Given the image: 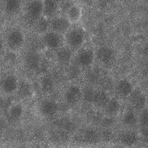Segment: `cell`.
<instances>
[{
	"label": "cell",
	"mask_w": 148,
	"mask_h": 148,
	"mask_svg": "<svg viewBox=\"0 0 148 148\" xmlns=\"http://www.w3.org/2000/svg\"><path fill=\"white\" fill-rule=\"evenodd\" d=\"M66 39L69 47L71 49H77L82 46L85 41V33L80 28H72L66 32Z\"/></svg>",
	"instance_id": "1"
},
{
	"label": "cell",
	"mask_w": 148,
	"mask_h": 148,
	"mask_svg": "<svg viewBox=\"0 0 148 148\" xmlns=\"http://www.w3.org/2000/svg\"><path fill=\"white\" fill-rule=\"evenodd\" d=\"M7 41L11 49L12 50L19 49L24 42L23 35L19 29H13L8 34Z\"/></svg>",
	"instance_id": "2"
},
{
	"label": "cell",
	"mask_w": 148,
	"mask_h": 148,
	"mask_svg": "<svg viewBox=\"0 0 148 148\" xmlns=\"http://www.w3.org/2000/svg\"><path fill=\"white\" fill-rule=\"evenodd\" d=\"M44 43L51 49H57L61 47L62 38L61 35L55 32H47L43 37Z\"/></svg>",
	"instance_id": "3"
},
{
	"label": "cell",
	"mask_w": 148,
	"mask_h": 148,
	"mask_svg": "<svg viewBox=\"0 0 148 148\" xmlns=\"http://www.w3.org/2000/svg\"><path fill=\"white\" fill-rule=\"evenodd\" d=\"M43 2L40 1H34L29 3L26 9L29 17L37 21L43 14Z\"/></svg>",
	"instance_id": "4"
},
{
	"label": "cell",
	"mask_w": 148,
	"mask_h": 148,
	"mask_svg": "<svg viewBox=\"0 0 148 148\" xmlns=\"http://www.w3.org/2000/svg\"><path fill=\"white\" fill-rule=\"evenodd\" d=\"M70 26V21L69 19L63 17L54 18L49 25L51 31L59 34L66 32L69 29Z\"/></svg>",
	"instance_id": "5"
},
{
	"label": "cell",
	"mask_w": 148,
	"mask_h": 148,
	"mask_svg": "<svg viewBox=\"0 0 148 148\" xmlns=\"http://www.w3.org/2000/svg\"><path fill=\"white\" fill-rule=\"evenodd\" d=\"M130 101L135 109H142L145 106L146 98L140 90L136 89L132 91L129 95Z\"/></svg>",
	"instance_id": "6"
},
{
	"label": "cell",
	"mask_w": 148,
	"mask_h": 148,
	"mask_svg": "<svg viewBox=\"0 0 148 148\" xmlns=\"http://www.w3.org/2000/svg\"><path fill=\"white\" fill-rule=\"evenodd\" d=\"M82 97V92L79 88L72 86L67 90L65 95V100L70 105H75L79 102Z\"/></svg>",
	"instance_id": "7"
},
{
	"label": "cell",
	"mask_w": 148,
	"mask_h": 148,
	"mask_svg": "<svg viewBox=\"0 0 148 148\" xmlns=\"http://www.w3.org/2000/svg\"><path fill=\"white\" fill-rule=\"evenodd\" d=\"M94 52L90 49H84L79 52L77 56V62L82 66L90 65L94 60Z\"/></svg>",
	"instance_id": "8"
},
{
	"label": "cell",
	"mask_w": 148,
	"mask_h": 148,
	"mask_svg": "<svg viewBox=\"0 0 148 148\" xmlns=\"http://www.w3.org/2000/svg\"><path fill=\"white\" fill-rule=\"evenodd\" d=\"M98 60L105 64H109L114 59V54L112 49L108 47H102L98 49L97 53Z\"/></svg>",
	"instance_id": "9"
},
{
	"label": "cell",
	"mask_w": 148,
	"mask_h": 148,
	"mask_svg": "<svg viewBox=\"0 0 148 148\" xmlns=\"http://www.w3.org/2000/svg\"><path fill=\"white\" fill-rule=\"evenodd\" d=\"M44 17L46 18L53 17L58 11V5L57 1L46 0L43 2Z\"/></svg>",
	"instance_id": "10"
},
{
	"label": "cell",
	"mask_w": 148,
	"mask_h": 148,
	"mask_svg": "<svg viewBox=\"0 0 148 148\" xmlns=\"http://www.w3.org/2000/svg\"><path fill=\"white\" fill-rule=\"evenodd\" d=\"M40 109L44 115L52 116L54 115L58 110V105L54 101L47 99L41 103Z\"/></svg>",
	"instance_id": "11"
},
{
	"label": "cell",
	"mask_w": 148,
	"mask_h": 148,
	"mask_svg": "<svg viewBox=\"0 0 148 148\" xmlns=\"http://www.w3.org/2000/svg\"><path fill=\"white\" fill-rule=\"evenodd\" d=\"M17 79L14 75H8L3 82V90L8 94L14 92L17 89Z\"/></svg>",
	"instance_id": "12"
},
{
	"label": "cell",
	"mask_w": 148,
	"mask_h": 148,
	"mask_svg": "<svg viewBox=\"0 0 148 148\" xmlns=\"http://www.w3.org/2000/svg\"><path fill=\"white\" fill-rule=\"evenodd\" d=\"M118 93L123 97H127L133 91V87L131 83L127 80L123 79L119 81L117 85Z\"/></svg>",
	"instance_id": "13"
},
{
	"label": "cell",
	"mask_w": 148,
	"mask_h": 148,
	"mask_svg": "<svg viewBox=\"0 0 148 148\" xmlns=\"http://www.w3.org/2000/svg\"><path fill=\"white\" fill-rule=\"evenodd\" d=\"M82 15V9L79 6L73 5L68 8V18L70 21L75 22L79 20Z\"/></svg>",
	"instance_id": "14"
},
{
	"label": "cell",
	"mask_w": 148,
	"mask_h": 148,
	"mask_svg": "<svg viewBox=\"0 0 148 148\" xmlns=\"http://www.w3.org/2000/svg\"><path fill=\"white\" fill-rule=\"evenodd\" d=\"M72 56L71 49L69 47H63L59 48L57 56L60 62L66 63L70 60Z\"/></svg>",
	"instance_id": "15"
},
{
	"label": "cell",
	"mask_w": 148,
	"mask_h": 148,
	"mask_svg": "<svg viewBox=\"0 0 148 148\" xmlns=\"http://www.w3.org/2000/svg\"><path fill=\"white\" fill-rule=\"evenodd\" d=\"M25 61L29 68L32 69H36L40 63V58L38 55L34 52H29L27 55Z\"/></svg>",
	"instance_id": "16"
},
{
	"label": "cell",
	"mask_w": 148,
	"mask_h": 148,
	"mask_svg": "<svg viewBox=\"0 0 148 148\" xmlns=\"http://www.w3.org/2000/svg\"><path fill=\"white\" fill-rule=\"evenodd\" d=\"M49 25L47 18L41 16L36 21V31L38 32L45 33L48 29Z\"/></svg>",
	"instance_id": "17"
},
{
	"label": "cell",
	"mask_w": 148,
	"mask_h": 148,
	"mask_svg": "<svg viewBox=\"0 0 148 148\" xmlns=\"http://www.w3.org/2000/svg\"><path fill=\"white\" fill-rule=\"evenodd\" d=\"M23 114V108L21 105H15L11 107L9 111L10 119L14 121L19 119Z\"/></svg>",
	"instance_id": "18"
},
{
	"label": "cell",
	"mask_w": 148,
	"mask_h": 148,
	"mask_svg": "<svg viewBox=\"0 0 148 148\" xmlns=\"http://www.w3.org/2000/svg\"><path fill=\"white\" fill-rule=\"evenodd\" d=\"M19 92L21 95L23 97H29L32 94V88L27 82L23 81L20 83L18 85Z\"/></svg>",
	"instance_id": "19"
},
{
	"label": "cell",
	"mask_w": 148,
	"mask_h": 148,
	"mask_svg": "<svg viewBox=\"0 0 148 148\" xmlns=\"http://www.w3.org/2000/svg\"><path fill=\"white\" fill-rule=\"evenodd\" d=\"M21 6V1L17 0H10L7 1L6 10L9 13H13L17 12Z\"/></svg>",
	"instance_id": "20"
},
{
	"label": "cell",
	"mask_w": 148,
	"mask_h": 148,
	"mask_svg": "<svg viewBox=\"0 0 148 148\" xmlns=\"http://www.w3.org/2000/svg\"><path fill=\"white\" fill-rule=\"evenodd\" d=\"M106 106L107 112L112 115L116 114L120 109V103L114 99L108 102Z\"/></svg>",
	"instance_id": "21"
},
{
	"label": "cell",
	"mask_w": 148,
	"mask_h": 148,
	"mask_svg": "<svg viewBox=\"0 0 148 148\" xmlns=\"http://www.w3.org/2000/svg\"><path fill=\"white\" fill-rule=\"evenodd\" d=\"M108 102V98L106 93L101 92H97L94 103L100 106H106Z\"/></svg>",
	"instance_id": "22"
},
{
	"label": "cell",
	"mask_w": 148,
	"mask_h": 148,
	"mask_svg": "<svg viewBox=\"0 0 148 148\" xmlns=\"http://www.w3.org/2000/svg\"><path fill=\"white\" fill-rule=\"evenodd\" d=\"M122 140L126 144H132L135 142L136 136L134 133L131 132H124L122 135Z\"/></svg>",
	"instance_id": "23"
},
{
	"label": "cell",
	"mask_w": 148,
	"mask_h": 148,
	"mask_svg": "<svg viewBox=\"0 0 148 148\" xmlns=\"http://www.w3.org/2000/svg\"><path fill=\"white\" fill-rule=\"evenodd\" d=\"M137 119L134 113L129 112L126 114L123 118V122L128 125H134L136 123Z\"/></svg>",
	"instance_id": "24"
},
{
	"label": "cell",
	"mask_w": 148,
	"mask_h": 148,
	"mask_svg": "<svg viewBox=\"0 0 148 148\" xmlns=\"http://www.w3.org/2000/svg\"><path fill=\"white\" fill-rule=\"evenodd\" d=\"M97 92L91 89H86L84 92V97L87 101L94 103Z\"/></svg>",
	"instance_id": "25"
},
{
	"label": "cell",
	"mask_w": 148,
	"mask_h": 148,
	"mask_svg": "<svg viewBox=\"0 0 148 148\" xmlns=\"http://www.w3.org/2000/svg\"><path fill=\"white\" fill-rule=\"evenodd\" d=\"M42 86L44 90L49 91L53 89V81L49 78H45L42 81Z\"/></svg>",
	"instance_id": "26"
},
{
	"label": "cell",
	"mask_w": 148,
	"mask_h": 148,
	"mask_svg": "<svg viewBox=\"0 0 148 148\" xmlns=\"http://www.w3.org/2000/svg\"><path fill=\"white\" fill-rule=\"evenodd\" d=\"M140 124L142 126L147 125L148 124V111L145 110L143 111L140 118Z\"/></svg>",
	"instance_id": "27"
}]
</instances>
